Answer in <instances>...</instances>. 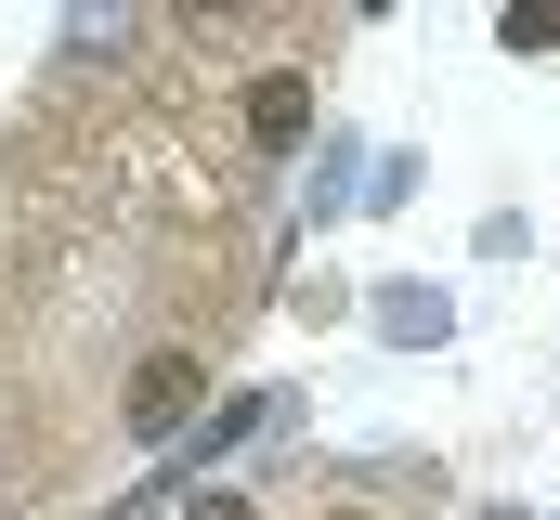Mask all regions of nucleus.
I'll list each match as a JSON object with an SVG mask.
<instances>
[{
    "mask_svg": "<svg viewBox=\"0 0 560 520\" xmlns=\"http://www.w3.org/2000/svg\"><path fill=\"white\" fill-rule=\"evenodd\" d=\"M196 520H248V508H235V495H196Z\"/></svg>",
    "mask_w": 560,
    "mask_h": 520,
    "instance_id": "nucleus-3",
    "label": "nucleus"
},
{
    "mask_svg": "<svg viewBox=\"0 0 560 520\" xmlns=\"http://www.w3.org/2000/svg\"><path fill=\"white\" fill-rule=\"evenodd\" d=\"M313 130V79H261L248 92V143H300Z\"/></svg>",
    "mask_w": 560,
    "mask_h": 520,
    "instance_id": "nucleus-2",
    "label": "nucleus"
},
{
    "mask_svg": "<svg viewBox=\"0 0 560 520\" xmlns=\"http://www.w3.org/2000/svg\"><path fill=\"white\" fill-rule=\"evenodd\" d=\"M196 390H209L196 352H156V365L131 378V429H183V416H196Z\"/></svg>",
    "mask_w": 560,
    "mask_h": 520,
    "instance_id": "nucleus-1",
    "label": "nucleus"
}]
</instances>
